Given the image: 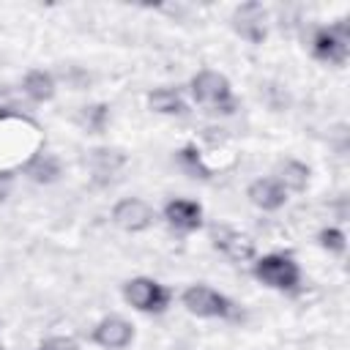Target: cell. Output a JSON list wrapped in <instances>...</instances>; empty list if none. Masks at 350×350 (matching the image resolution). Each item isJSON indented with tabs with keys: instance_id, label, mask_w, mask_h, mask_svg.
Wrapping results in <instances>:
<instances>
[{
	"instance_id": "obj_18",
	"label": "cell",
	"mask_w": 350,
	"mask_h": 350,
	"mask_svg": "<svg viewBox=\"0 0 350 350\" xmlns=\"http://www.w3.org/2000/svg\"><path fill=\"white\" fill-rule=\"evenodd\" d=\"M0 350H3V347H0Z\"/></svg>"
},
{
	"instance_id": "obj_9",
	"label": "cell",
	"mask_w": 350,
	"mask_h": 350,
	"mask_svg": "<svg viewBox=\"0 0 350 350\" xmlns=\"http://www.w3.org/2000/svg\"><path fill=\"white\" fill-rule=\"evenodd\" d=\"M265 22H268V14L260 3H241L232 11V27L249 44H262L265 41V33H268Z\"/></svg>"
},
{
	"instance_id": "obj_12",
	"label": "cell",
	"mask_w": 350,
	"mask_h": 350,
	"mask_svg": "<svg viewBox=\"0 0 350 350\" xmlns=\"http://www.w3.org/2000/svg\"><path fill=\"white\" fill-rule=\"evenodd\" d=\"M22 90H25V96L30 101L44 104V101H49L55 96V77L49 71H44V68H33V71L25 74Z\"/></svg>"
},
{
	"instance_id": "obj_16",
	"label": "cell",
	"mask_w": 350,
	"mask_h": 350,
	"mask_svg": "<svg viewBox=\"0 0 350 350\" xmlns=\"http://www.w3.org/2000/svg\"><path fill=\"white\" fill-rule=\"evenodd\" d=\"M79 123H82V129H88V131H104V126H107V120H109V107L107 104H93V107H82V112H79V118H77Z\"/></svg>"
},
{
	"instance_id": "obj_6",
	"label": "cell",
	"mask_w": 350,
	"mask_h": 350,
	"mask_svg": "<svg viewBox=\"0 0 350 350\" xmlns=\"http://www.w3.org/2000/svg\"><path fill=\"white\" fill-rule=\"evenodd\" d=\"M112 221L126 232H142L156 221V211L142 197H123L112 208Z\"/></svg>"
},
{
	"instance_id": "obj_15",
	"label": "cell",
	"mask_w": 350,
	"mask_h": 350,
	"mask_svg": "<svg viewBox=\"0 0 350 350\" xmlns=\"http://www.w3.org/2000/svg\"><path fill=\"white\" fill-rule=\"evenodd\" d=\"M284 191H304L306 183H309V167L304 161H295V159H287L282 167H279V178H276Z\"/></svg>"
},
{
	"instance_id": "obj_8",
	"label": "cell",
	"mask_w": 350,
	"mask_h": 350,
	"mask_svg": "<svg viewBox=\"0 0 350 350\" xmlns=\"http://www.w3.org/2000/svg\"><path fill=\"white\" fill-rule=\"evenodd\" d=\"M90 339H93V345H98L104 350H123L134 339V325L129 320L118 317V314H109V317H101L93 325Z\"/></svg>"
},
{
	"instance_id": "obj_17",
	"label": "cell",
	"mask_w": 350,
	"mask_h": 350,
	"mask_svg": "<svg viewBox=\"0 0 350 350\" xmlns=\"http://www.w3.org/2000/svg\"><path fill=\"white\" fill-rule=\"evenodd\" d=\"M317 241H320V246H323L325 252H331V254H345V249H347V238H345V232L336 230V227H323V230L317 232Z\"/></svg>"
},
{
	"instance_id": "obj_4",
	"label": "cell",
	"mask_w": 350,
	"mask_h": 350,
	"mask_svg": "<svg viewBox=\"0 0 350 350\" xmlns=\"http://www.w3.org/2000/svg\"><path fill=\"white\" fill-rule=\"evenodd\" d=\"M123 298L137 309V312H145V314H159L167 309L170 304V290L164 284H159L156 279H148V276H134L123 284Z\"/></svg>"
},
{
	"instance_id": "obj_2",
	"label": "cell",
	"mask_w": 350,
	"mask_h": 350,
	"mask_svg": "<svg viewBox=\"0 0 350 350\" xmlns=\"http://www.w3.org/2000/svg\"><path fill=\"white\" fill-rule=\"evenodd\" d=\"M254 279L262 282L265 287L271 290H295L298 282H301V268L298 262L293 260V254H284V252H271V254H262L254 268H252Z\"/></svg>"
},
{
	"instance_id": "obj_3",
	"label": "cell",
	"mask_w": 350,
	"mask_h": 350,
	"mask_svg": "<svg viewBox=\"0 0 350 350\" xmlns=\"http://www.w3.org/2000/svg\"><path fill=\"white\" fill-rule=\"evenodd\" d=\"M312 55L314 60L331 63V66H345L350 55V22L336 19L328 27H317L312 36Z\"/></svg>"
},
{
	"instance_id": "obj_11",
	"label": "cell",
	"mask_w": 350,
	"mask_h": 350,
	"mask_svg": "<svg viewBox=\"0 0 350 350\" xmlns=\"http://www.w3.org/2000/svg\"><path fill=\"white\" fill-rule=\"evenodd\" d=\"M246 197L260 211H279L287 202V191L276 178H257L249 183Z\"/></svg>"
},
{
	"instance_id": "obj_14",
	"label": "cell",
	"mask_w": 350,
	"mask_h": 350,
	"mask_svg": "<svg viewBox=\"0 0 350 350\" xmlns=\"http://www.w3.org/2000/svg\"><path fill=\"white\" fill-rule=\"evenodd\" d=\"M25 172H27L33 180H38V183H52V180L60 175V161H57V156H52V153H36V156L25 164Z\"/></svg>"
},
{
	"instance_id": "obj_1",
	"label": "cell",
	"mask_w": 350,
	"mask_h": 350,
	"mask_svg": "<svg viewBox=\"0 0 350 350\" xmlns=\"http://www.w3.org/2000/svg\"><path fill=\"white\" fill-rule=\"evenodd\" d=\"M191 96L200 107L213 109V112H235V96L230 88V79L213 68H202L191 77Z\"/></svg>"
},
{
	"instance_id": "obj_10",
	"label": "cell",
	"mask_w": 350,
	"mask_h": 350,
	"mask_svg": "<svg viewBox=\"0 0 350 350\" xmlns=\"http://www.w3.org/2000/svg\"><path fill=\"white\" fill-rule=\"evenodd\" d=\"M164 219L178 232H194L202 227V208L194 200H170L164 205Z\"/></svg>"
},
{
	"instance_id": "obj_13",
	"label": "cell",
	"mask_w": 350,
	"mask_h": 350,
	"mask_svg": "<svg viewBox=\"0 0 350 350\" xmlns=\"http://www.w3.org/2000/svg\"><path fill=\"white\" fill-rule=\"evenodd\" d=\"M148 107L159 115H183L186 104L175 88H156L148 93Z\"/></svg>"
},
{
	"instance_id": "obj_7",
	"label": "cell",
	"mask_w": 350,
	"mask_h": 350,
	"mask_svg": "<svg viewBox=\"0 0 350 350\" xmlns=\"http://www.w3.org/2000/svg\"><path fill=\"white\" fill-rule=\"evenodd\" d=\"M211 243H213V249H219L232 262H246V260L254 257V241L246 232H238L227 224H213L211 227Z\"/></svg>"
},
{
	"instance_id": "obj_5",
	"label": "cell",
	"mask_w": 350,
	"mask_h": 350,
	"mask_svg": "<svg viewBox=\"0 0 350 350\" xmlns=\"http://www.w3.org/2000/svg\"><path fill=\"white\" fill-rule=\"evenodd\" d=\"M180 301L197 317H230L232 314V301L227 295H221L219 290L208 287V284H191V287H186L183 295H180Z\"/></svg>"
}]
</instances>
